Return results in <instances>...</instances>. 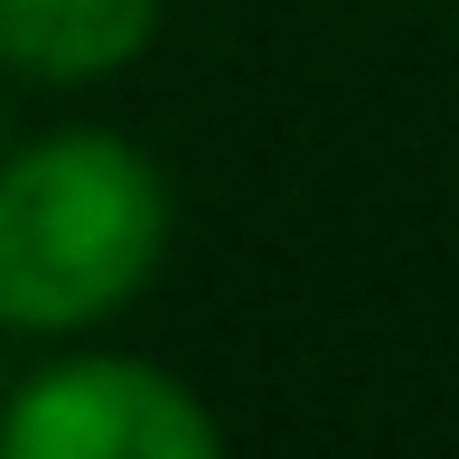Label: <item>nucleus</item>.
Listing matches in <instances>:
<instances>
[{
    "mask_svg": "<svg viewBox=\"0 0 459 459\" xmlns=\"http://www.w3.org/2000/svg\"><path fill=\"white\" fill-rule=\"evenodd\" d=\"M0 459H225V441L178 375L132 357H85L38 375L10 403Z\"/></svg>",
    "mask_w": 459,
    "mask_h": 459,
    "instance_id": "2",
    "label": "nucleus"
},
{
    "mask_svg": "<svg viewBox=\"0 0 459 459\" xmlns=\"http://www.w3.org/2000/svg\"><path fill=\"white\" fill-rule=\"evenodd\" d=\"M169 187L113 132H56L0 169V319L85 328L151 281Z\"/></svg>",
    "mask_w": 459,
    "mask_h": 459,
    "instance_id": "1",
    "label": "nucleus"
},
{
    "mask_svg": "<svg viewBox=\"0 0 459 459\" xmlns=\"http://www.w3.org/2000/svg\"><path fill=\"white\" fill-rule=\"evenodd\" d=\"M151 29H160V0H0V66L85 85V75L132 66Z\"/></svg>",
    "mask_w": 459,
    "mask_h": 459,
    "instance_id": "3",
    "label": "nucleus"
}]
</instances>
